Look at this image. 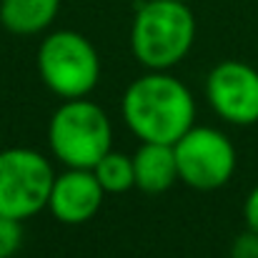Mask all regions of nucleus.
I'll return each instance as SVG.
<instances>
[{
	"label": "nucleus",
	"instance_id": "nucleus-10",
	"mask_svg": "<svg viewBox=\"0 0 258 258\" xmlns=\"http://www.w3.org/2000/svg\"><path fill=\"white\" fill-rule=\"evenodd\" d=\"M60 0H0V23L13 35H38L58 15Z\"/></svg>",
	"mask_w": 258,
	"mask_h": 258
},
{
	"label": "nucleus",
	"instance_id": "nucleus-8",
	"mask_svg": "<svg viewBox=\"0 0 258 258\" xmlns=\"http://www.w3.org/2000/svg\"><path fill=\"white\" fill-rule=\"evenodd\" d=\"M103 196L105 190L90 168H68L63 175H55L53 180L48 211L53 213L55 221L78 226L90 221L100 211Z\"/></svg>",
	"mask_w": 258,
	"mask_h": 258
},
{
	"label": "nucleus",
	"instance_id": "nucleus-6",
	"mask_svg": "<svg viewBox=\"0 0 258 258\" xmlns=\"http://www.w3.org/2000/svg\"><path fill=\"white\" fill-rule=\"evenodd\" d=\"M178 178L196 190H216L236 171V148L226 133L208 125H193L173 143Z\"/></svg>",
	"mask_w": 258,
	"mask_h": 258
},
{
	"label": "nucleus",
	"instance_id": "nucleus-13",
	"mask_svg": "<svg viewBox=\"0 0 258 258\" xmlns=\"http://www.w3.org/2000/svg\"><path fill=\"white\" fill-rule=\"evenodd\" d=\"M231 258H258V233L256 231H243L233 238L231 243Z\"/></svg>",
	"mask_w": 258,
	"mask_h": 258
},
{
	"label": "nucleus",
	"instance_id": "nucleus-5",
	"mask_svg": "<svg viewBox=\"0 0 258 258\" xmlns=\"http://www.w3.org/2000/svg\"><path fill=\"white\" fill-rule=\"evenodd\" d=\"M55 173L33 148H0V216L28 221L48 208Z\"/></svg>",
	"mask_w": 258,
	"mask_h": 258
},
{
	"label": "nucleus",
	"instance_id": "nucleus-7",
	"mask_svg": "<svg viewBox=\"0 0 258 258\" xmlns=\"http://www.w3.org/2000/svg\"><path fill=\"white\" fill-rule=\"evenodd\" d=\"M211 108L233 125L258 123V71L241 60L218 63L206 78Z\"/></svg>",
	"mask_w": 258,
	"mask_h": 258
},
{
	"label": "nucleus",
	"instance_id": "nucleus-12",
	"mask_svg": "<svg viewBox=\"0 0 258 258\" xmlns=\"http://www.w3.org/2000/svg\"><path fill=\"white\" fill-rule=\"evenodd\" d=\"M23 246V221L0 216V258H13Z\"/></svg>",
	"mask_w": 258,
	"mask_h": 258
},
{
	"label": "nucleus",
	"instance_id": "nucleus-2",
	"mask_svg": "<svg viewBox=\"0 0 258 258\" xmlns=\"http://www.w3.org/2000/svg\"><path fill=\"white\" fill-rule=\"evenodd\" d=\"M196 40V18L188 3L148 0L138 5L131 25V50L148 71H168L180 63Z\"/></svg>",
	"mask_w": 258,
	"mask_h": 258
},
{
	"label": "nucleus",
	"instance_id": "nucleus-1",
	"mask_svg": "<svg viewBox=\"0 0 258 258\" xmlns=\"http://www.w3.org/2000/svg\"><path fill=\"white\" fill-rule=\"evenodd\" d=\"M125 125L141 143H175L196 120V100L185 83L163 71L136 78L123 93Z\"/></svg>",
	"mask_w": 258,
	"mask_h": 258
},
{
	"label": "nucleus",
	"instance_id": "nucleus-4",
	"mask_svg": "<svg viewBox=\"0 0 258 258\" xmlns=\"http://www.w3.org/2000/svg\"><path fill=\"white\" fill-rule=\"evenodd\" d=\"M38 73L58 98H86L100 81V58L93 43L81 33L58 30L40 43Z\"/></svg>",
	"mask_w": 258,
	"mask_h": 258
},
{
	"label": "nucleus",
	"instance_id": "nucleus-15",
	"mask_svg": "<svg viewBox=\"0 0 258 258\" xmlns=\"http://www.w3.org/2000/svg\"><path fill=\"white\" fill-rule=\"evenodd\" d=\"M178 3H188V0H178Z\"/></svg>",
	"mask_w": 258,
	"mask_h": 258
},
{
	"label": "nucleus",
	"instance_id": "nucleus-3",
	"mask_svg": "<svg viewBox=\"0 0 258 258\" xmlns=\"http://www.w3.org/2000/svg\"><path fill=\"white\" fill-rule=\"evenodd\" d=\"M48 146L63 166L93 168L108 151H113L110 118L88 98L63 100L48 123Z\"/></svg>",
	"mask_w": 258,
	"mask_h": 258
},
{
	"label": "nucleus",
	"instance_id": "nucleus-9",
	"mask_svg": "<svg viewBox=\"0 0 258 258\" xmlns=\"http://www.w3.org/2000/svg\"><path fill=\"white\" fill-rule=\"evenodd\" d=\"M136 188L148 196L166 193L178 180V163L171 143H141L133 156Z\"/></svg>",
	"mask_w": 258,
	"mask_h": 258
},
{
	"label": "nucleus",
	"instance_id": "nucleus-14",
	"mask_svg": "<svg viewBox=\"0 0 258 258\" xmlns=\"http://www.w3.org/2000/svg\"><path fill=\"white\" fill-rule=\"evenodd\" d=\"M243 218H246V226L258 233V185L248 193V198L243 203Z\"/></svg>",
	"mask_w": 258,
	"mask_h": 258
},
{
	"label": "nucleus",
	"instance_id": "nucleus-11",
	"mask_svg": "<svg viewBox=\"0 0 258 258\" xmlns=\"http://www.w3.org/2000/svg\"><path fill=\"white\" fill-rule=\"evenodd\" d=\"M90 171L95 173L98 183L103 185L105 193H125L136 188V173H133V158L108 151Z\"/></svg>",
	"mask_w": 258,
	"mask_h": 258
}]
</instances>
